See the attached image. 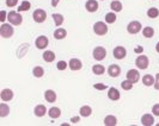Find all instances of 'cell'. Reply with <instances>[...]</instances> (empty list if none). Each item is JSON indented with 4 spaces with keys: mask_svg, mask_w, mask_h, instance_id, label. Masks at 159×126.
<instances>
[{
    "mask_svg": "<svg viewBox=\"0 0 159 126\" xmlns=\"http://www.w3.org/2000/svg\"><path fill=\"white\" fill-rule=\"evenodd\" d=\"M7 20L8 23H11L12 25H20L23 23V17L19 12H16V11H10L7 13Z\"/></svg>",
    "mask_w": 159,
    "mask_h": 126,
    "instance_id": "cell-1",
    "label": "cell"
},
{
    "mask_svg": "<svg viewBox=\"0 0 159 126\" xmlns=\"http://www.w3.org/2000/svg\"><path fill=\"white\" fill-rule=\"evenodd\" d=\"M13 33H15V30L12 27V24L2 23V25L0 26V36L2 38H10L13 36Z\"/></svg>",
    "mask_w": 159,
    "mask_h": 126,
    "instance_id": "cell-2",
    "label": "cell"
},
{
    "mask_svg": "<svg viewBox=\"0 0 159 126\" xmlns=\"http://www.w3.org/2000/svg\"><path fill=\"white\" fill-rule=\"evenodd\" d=\"M32 18H34V22H35V23L41 24V23H43V22H46V19H47V13H46L44 10L37 8V10L34 11Z\"/></svg>",
    "mask_w": 159,
    "mask_h": 126,
    "instance_id": "cell-3",
    "label": "cell"
},
{
    "mask_svg": "<svg viewBox=\"0 0 159 126\" xmlns=\"http://www.w3.org/2000/svg\"><path fill=\"white\" fill-rule=\"evenodd\" d=\"M93 32L98 36H104L108 33V26L104 22H97L93 25Z\"/></svg>",
    "mask_w": 159,
    "mask_h": 126,
    "instance_id": "cell-4",
    "label": "cell"
},
{
    "mask_svg": "<svg viewBox=\"0 0 159 126\" xmlns=\"http://www.w3.org/2000/svg\"><path fill=\"white\" fill-rule=\"evenodd\" d=\"M141 27H143V25H141L140 22L133 20V22H130L127 25V31L130 35H136V33H139V32L141 31Z\"/></svg>",
    "mask_w": 159,
    "mask_h": 126,
    "instance_id": "cell-5",
    "label": "cell"
},
{
    "mask_svg": "<svg viewBox=\"0 0 159 126\" xmlns=\"http://www.w3.org/2000/svg\"><path fill=\"white\" fill-rule=\"evenodd\" d=\"M148 57L145 55H139L136 57V61H135V65L139 68V69H147V67H148Z\"/></svg>",
    "mask_w": 159,
    "mask_h": 126,
    "instance_id": "cell-6",
    "label": "cell"
},
{
    "mask_svg": "<svg viewBox=\"0 0 159 126\" xmlns=\"http://www.w3.org/2000/svg\"><path fill=\"white\" fill-rule=\"evenodd\" d=\"M92 55H93V58H95V60L102 61V60L105 58V56H107V50H105L103 47H96L95 49H93Z\"/></svg>",
    "mask_w": 159,
    "mask_h": 126,
    "instance_id": "cell-7",
    "label": "cell"
},
{
    "mask_svg": "<svg viewBox=\"0 0 159 126\" xmlns=\"http://www.w3.org/2000/svg\"><path fill=\"white\" fill-rule=\"evenodd\" d=\"M112 55H114V57H115L116 60H123V58L126 57V55H127V50L123 47L119 45V47H116L114 49Z\"/></svg>",
    "mask_w": 159,
    "mask_h": 126,
    "instance_id": "cell-8",
    "label": "cell"
},
{
    "mask_svg": "<svg viewBox=\"0 0 159 126\" xmlns=\"http://www.w3.org/2000/svg\"><path fill=\"white\" fill-rule=\"evenodd\" d=\"M48 44H49V40L46 36H40V37H37L36 40H35V45L37 49H46L48 47Z\"/></svg>",
    "mask_w": 159,
    "mask_h": 126,
    "instance_id": "cell-9",
    "label": "cell"
},
{
    "mask_svg": "<svg viewBox=\"0 0 159 126\" xmlns=\"http://www.w3.org/2000/svg\"><path fill=\"white\" fill-rule=\"evenodd\" d=\"M0 98H1V100H2L4 103L11 101V100L13 99V92H12L11 89H8V88H5V89H2V90H1V93H0Z\"/></svg>",
    "mask_w": 159,
    "mask_h": 126,
    "instance_id": "cell-10",
    "label": "cell"
},
{
    "mask_svg": "<svg viewBox=\"0 0 159 126\" xmlns=\"http://www.w3.org/2000/svg\"><path fill=\"white\" fill-rule=\"evenodd\" d=\"M68 67L71 70H80L83 68V63L79 58H71L70 62H68Z\"/></svg>",
    "mask_w": 159,
    "mask_h": 126,
    "instance_id": "cell-11",
    "label": "cell"
},
{
    "mask_svg": "<svg viewBox=\"0 0 159 126\" xmlns=\"http://www.w3.org/2000/svg\"><path fill=\"white\" fill-rule=\"evenodd\" d=\"M108 74L111 76V78H119L120 74H121V68L117 64H110L109 68H108Z\"/></svg>",
    "mask_w": 159,
    "mask_h": 126,
    "instance_id": "cell-12",
    "label": "cell"
},
{
    "mask_svg": "<svg viewBox=\"0 0 159 126\" xmlns=\"http://www.w3.org/2000/svg\"><path fill=\"white\" fill-rule=\"evenodd\" d=\"M127 79L129 81H132L133 83H136L139 81V79H140V74L135 69H130V70L127 71Z\"/></svg>",
    "mask_w": 159,
    "mask_h": 126,
    "instance_id": "cell-13",
    "label": "cell"
},
{
    "mask_svg": "<svg viewBox=\"0 0 159 126\" xmlns=\"http://www.w3.org/2000/svg\"><path fill=\"white\" fill-rule=\"evenodd\" d=\"M85 8L90 13H93L98 10V2L96 0H88L86 4H85Z\"/></svg>",
    "mask_w": 159,
    "mask_h": 126,
    "instance_id": "cell-14",
    "label": "cell"
},
{
    "mask_svg": "<svg viewBox=\"0 0 159 126\" xmlns=\"http://www.w3.org/2000/svg\"><path fill=\"white\" fill-rule=\"evenodd\" d=\"M44 99H46V101H48V103H55L56 93L53 89H47V90L44 92Z\"/></svg>",
    "mask_w": 159,
    "mask_h": 126,
    "instance_id": "cell-15",
    "label": "cell"
},
{
    "mask_svg": "<svg viewBox=\"0 0 159 126\" xmlns=\"http://www.w3.org/2000/svg\"><path fill=\"white\" fill-rule=\"evenodd\" d=\"M108 98L112 100V101H117L120 99V92L119 89H116L115 87H111V88H109V90H108Z\"/></svg>",
    "mask_w": 159,
    "mask_h": 126,
    "instance_id": "cell-16",
    "label": "cell"
},
{
    "mask_svg": "<svg viewBox=\"0 0 159 126\" xmlns=\"http://www.w3.org/2000/svg\"><path fill=\"white\" fill-rule=\"evenodd\" d=\"M141 124L143 126H151L154 124V118L152 114H143L141 117Z\"/></svg>",
    "mask_w": 159,
    "mask_h": 126,
    "instance_id": "cell-17",
    "label": "cell"
},
{
    "mask_svg": "<svg viewBox=\"0 0 159 126\" xmlns=\"http://www.w3.org/2000/svg\"><path fill=\"white\" fill-rule=\"evenodd\" d=\"M34 113H35V116L36 117H44L46 116V113H47V108H46V106L44 105H37L36 107H35V110H34Z\"/></svg>",
    "mask_w": 159,
    "mask_h": 126,
    "instance_id": "cell-18",
    "label": "cell"
},
{
    "mask_svg": "<svg viewBox=\"0 0 159 126\" xmlns=\"http://www.w3.org/2000/svg\"><path fill=\"white\" fill-rule=\"evenodd\" d=\"M43 60L48 63H52L55 61V52L52 50H47L43 52Z\"/></svg>",
    "mask_w": 159,
    "mask_h": 126,
    "instance_id": "cell-19",
    "label": "cell"
},
{
    "mask_svg": "<svg viewBox=\"0 0 159 126\" xmlns=\"http://www.w3.org/2000/svg\"><path fill=\"white\" fill-rule=\"evenodd\" d=\"M104 125L105 126H116L117 125V119L115 116H107L104 118Z\"/></svg>",
    "mask_w": 159,
    "mask_h": 126,
    "instance_id": "cell-20",
    "label": "cell"
},
{
    "mask_svg": "<svg viewBox=\"0 0 159 126\" xmlns=\"http://www.w3.org/2000/svg\"><path fill=\"white\" fill-rule=\"evenodd\" d=\"M66 36H67V31L62 27H57L54 31V38L55 40H64Z\"/></svg>",
    "mask_w": 159,
    "mask_h": 126,
    "instance_id": "cell-21",
    "label": "cell"
},
{
    "mask_svg": "<svg viewBox=\"0 0 159 126\" xmlns=\"http://www.w3.org/2000/svg\"><path fill=\"white\" fill-rule=\"evenodd\" d=\"M79 113H80V117H84V118H86V117H90L91 116V113H92V108L90 107V106H81L79 110Z\"/></svg>",
    "mask_w": 159,
    "mask_h": 126,
    "instance_id": "cell-22",
    "label": "cell"
},
{
    "mask_svg": "<svg viewBox=\"0 0 159 126\" xmlns=\"http://www.w3.org/2000/svg\"><path fill=\"white\" fill-rule=\"evenodd\" d=\"M48 116L52 119L59 118L61 116V110L57 108V107H52V108H49V111H48Z\"/></svg>",
    "mask_w": 159,
    "mask_h": 126,
    "instance_id": "cell-23",
    "label": "cell"
},
{
    "mask_svg": "<svg viewBox=\"0 0 159 126\" xmlns=\"http://www.w3.org/2000/svg\"><path fill=\"white\" fill-rule=\"evenodd\" d=\"M154 81H156V79H153V76H152V75H150V74L145 75V76L143 78V83L146 87L154 86Z\"/></svg>",
    "mask_w": 159,
    "mask_h": 126,
    "instance_id": "cell-24",
    "label": "cell"
},
{
    "mask_svg": "<svg viewBox=\"0 0 159 126\" xmlns=\"http://www.w3.org/2000/svg\"><path fill=\"white\" fill-rule=\"evenodd\" d=\"M122 2L119 1V0H114L111 1V4H110V8H111V11L114 12H121L122 11Z\"/></svg>",
    "mask_w": 159,
    "mask_h": 126,
    "instance_id": "cell-25",
    "label": "cell"
},
{
    "mask_svg": "<svg viewBox=\"0 0 159 126\" xmlns=\"http://www.w3.org/2000/svg\"><path fill=\"white\" fill-rule=\"evenodd\" d=\"M116 19H117V17H116V12H114V11L105 15V23L107 24H114L115 22H116Z\"/></svg>",
    "mask_w": 159,
    "mask_h": 126,
    "instance_id": "cell-26",
    "label": "cell"
},
{
    "mask_svg": "<svg viewBox=\"0 0 159 126\" xmlns=\"http://www.w3.org/2000/svg\"><path fill=\"white\" fill-rule=\"evenodd\" d=\"M53 17V19H54V23H55L56 26H61L65 22V18L62 15H60V13H54V15H52Z\"/></svg>",
    "mask_w": 159,
    "mask_h": 126,
    "instance_id": "cell-27",
    "label": "cell"
},
{
    "mask_svg": "<svg viewBox=\"0 0 159 126\" xmlns=\"http://www.w3.org/2000/svg\"><path fill=\"white\" fill-rule=\"evenodd\" d=\"M32 75L35 76V78H42L43 75H44V69L40 67V65H37V67H35L34 69H32Z\"/></svg>",
    "mask_w": 159,
    "mask_h": 126,
    "instance_id": "cell-28",
    "label": "cell"
},
{
    "mask_svg": "<svg viewBox=\"0 0 159 126\" xmlns=\"http://www.w3.org/2000/svg\"><path fill=\"white\" fill-rule=\"evenodd\" d=\"M10 113V107H8L7 103H1L0 105V117L1 118H5Z\"/></svg>",
    "mask_w": 159,
    "mask_h": 126,
    "instance_id": "cell-29",
    "label": "cell"
},
{
    "mask_svg": "<svg viewBox=\"0 0 159 126\" xmlns=\"http://www.w3.org/2000/svg\"><path fill=\"white\" fill-rule=\"evenodd\" d=\"M159 16V10L157 7H151L147 10V17L151 18V19H154V18H158Z\"/></svg>",
    "mask_w": 159,
    "mask_h": 126,
    "instance_id": "cell-30",
    "label": "cell"
},
{
    "mask_svg": "<svg viewBox=\"0 0 159 126\" xmlns=\"http://www.w3.org/2000/svg\"><path fill=\"white\" fill-rule=\"evenodd\" d=\"M104 71H105V68L102 64H95L92 67V73L95 75H102V74H104Z\"/></svg>",
    "mask_w": 159,
    "mask_h": 126,
    "instance_id": "cell-31",
    "label": "cell"
},
{
    "mask_svg": "<svg viewBox=\"0 0 159 126\" xmlns=\"http://www.w3.org/2000/svg\"><path fill=\"white\" fill-rule=\"evenodd\" d=\"M143 37H146V38H151V37H153V35H154L153 27H151V26H146V27H143Z\"/></svg>",
    "mask_w": 159,
    "mask_h": 126,
    "instance_id": "cell-32",
    "label": "cell"
},
{
    "mask_svg": "<svg viewBox=\"0 0 159 126\" xmlns=\"http://www.w3.org/2000/svg\"><path fill=\"white\" fill-rule=\"evenodd\" d=\"M31 7V4L29 2V1H26V0H24L23 2L19 5V7H18V12H25V11H29Z\"/></svg>",
    "mask_w": 159,
    "mask_h": 126,
    "instance_id": "cell-33",
    "label": "cell"
},
{
    "mask_svg": "<svg viewBox=\"0 0 159 126\" xmlns=\"http://www.w3.org/2000/svg\"><path fill=\"white\" fill-rule=\"evenodd\" d=\"M133 86H134V83H133L132 81H129L128 79L121 82V87H122V89H125V90H130V89L133 88Z\"/></svg>",
    "mask_w": 159,
    "mask_h": 126,
    "instance_id": "cell-34",
    "label": "cell"
},
{
    "mask_svg": "<svg viewBox=\"0 0 159 126\" xmlns=\"http://www.w3.org/2000/svg\"><path fill=\"white\" fill-rule=\"evenodd\" d=\"M56 68H57V70H65L67 68V63L65 61H59L56 64Z\"/></svg>",
    "mask_w": 159,
    "mask_h": 126,
    "instance_id": "cell-35",
    "label": "cell"
},
{
    "mask_svg": "<svg viewBox=\"0 0 159 126\" xmlns=\"http://www.w3.org/2000/svg\"><path fill=\"white\" fill-rule=\"evenodd\" d=\"M93 88L97 89V90H104V89L108 88V86L104 85V83H95V85H93Z\"/></svg>",
    "mask_w": 159,
    "mask_h": 126,
    "instance_id": "cell-36",
    "label": "cell"
},
{
    "mask_svg": "<svg viewBox=\"0 0 159 126\" xmlns=\"http://www.w3.org/2000/svg\"><path fill=\"white\" fill-rule=\"evenodd\" d=\"M18 5V0H6V6L7 7H15Z\"/></svg>",
    "mask_w": 159,
    "mask_h": 126,
    "instance_id": "cell-37",
    "label": "cell"
},
{
    "mask_svg": "<svg viewBox=\"0 0 159 126\" xmlns=\"http://www.w3.org/2000/svg\"><path fill=\"white\" fill-rule=\"evenodd\" d=\"M152 113H153V116L159 117V103H156V105L152 107Z\"/></svg>",
    "mask_w": 159,
    "mask_h": 126,
    "instance_id": "cell-38",
    "label": "cell"
},
{
    "mask_svg": "<svg viewBox=\"0 0 159 126\" xmlns=\"http://www.w3.org/2000/svg\"><path fill=\"white\" fill-rule=\"evenodd\" d=\"M6 19H7V13H6V12L2 10V11L0 12V22H1V23H4Z\"/></svg>",
    "mask_w": 159,
    "mask_h": 126,
    "instance_id": "cell-39",
    "label": "cell"
},
{
    "mask_svg": "<svg viewBox=\"0 0 159 126\" xmlns=\"http://www.w3.org/2000/svg\"><path fill=\"white\" fill-rule=\"evenodd\" d=\"M154 89L159 90V73L156 75V81H154Z\"/></svg>",
    "mask_w": 159,
    "mask_h": 126,
    "instance_id": "cell-40",
    "label": "cell"
},
{
    "mask_svg": "<svg viewBox=\"0 0 159 126\" xmlns=\"http://www.w3.org/2000/svg\"><path fill=\"white\" fill-rule=\"evenodd\" d=\"M79 120H80L79 117H73V118H71V123H73V124H77Z\"/></svg>",
    "mask_w": 159,
    "mask_h": 126,
    "instance_id": "cell-41",
    "label": "cell"
},
{
    "mask_svg": "<svg viewBox=\"0 0 159 126\" xmlns=\"http://www.w3.org/2000/svg\"><path fill=\"white\" fill-rule=\"evenodd\" d=\"M134 51H135L136 54H141V52H143V47H140V45H139V47L136 48L135 50H134Z\"/></svg>",
    "mask_w": 159,
    "mask_h": 126,
    "instance_id": "cell-42",
    "label": "cell"
},
{
    "mask_svg": "<svg viewBox=\"0 0 159 126\" xmlns=\"http://www.w3.org/2000/svg\"><path fill=\"white\" fill-rule=\"evenodd\" d=\"M60 1H61V0H52V6H53V7H56Z\"/></svg>",
    "mask_w": 159,
    "mask_h": 126,
    "instance_id": "cell-43",
    "label": "cell"
},
{
    "mask_svg": "<svg viewBox=\"0 0 159 126\" xmlns=\"http://www.w3.org/2000/svg\"><path fill=\"white\" fill-rule=\"evenodd\" d=\"M156 51H157V52L159 54V42L157 43V45H156Z\"/></svg>",
    "mask_w": 159,
    "mask_h": 126,
    "instance_id": "cell-44",
    "label": "cell"
}]
</instances>
